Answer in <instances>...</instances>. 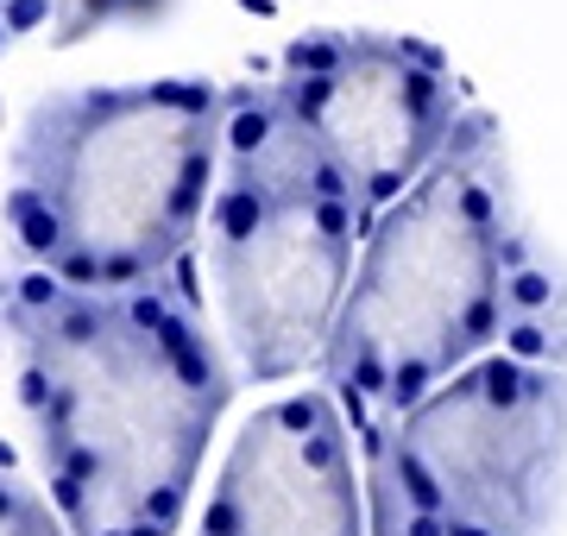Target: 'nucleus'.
<instances>
[{
    "label": "nucleus",
    "instance_id": "7",
    "mask_svg": "<svg viewBox=\"0 0 567 536\" xmlns=\"http://www.w3.org/2000/svg\"><path fill=\"white\" fill-rule=\"evenodd\" d=\"M203 536H372L365 454L328 385L246 416Z\"/></svg>",
    "mask_w": 567,
    "mask_h": 536
},
{
    "label": "nucleus",
    "instance_id": "4",
    "mask_svg": "<svg viewBox=\"0 0 567 536\" xmlns=\"http://www.w3.org/2000/svg\"><path fill=\"white\" fill-rule=\"evenodd\" d=\"M360 234L353 203L290 126L265 70L227 89V145L203 227V266L240 379L278 385L322 367L353 290Z\"/></svg>",
    "mask_w": 567,
    "mask_h": 536
},
{
    "label": "nucleus",
    "instance_id": "2",
    "mask_svg": "<svg viewBox=\"0 0 567 536\" xmlns=\"http://www.w3.org/2000/svg\"><path fill=\"white\" fill-rule=\"evenodd\" d=\"M498 348L561 367L567 285L529 247L505 126L473 107L442 158L360 234L353 290L316 372L365 442Z\"/></svg>",
    "mask_w": 567,
    "mask_h": 536
},
{
    "label": "nucleus",
    "instance_id": "1",
    "mask_svg": "<svg viewBox=\"0 0 567 536\" xmlns=\"http://www.w3.org/2000/svg\"><path fill=\"white\" fill-rule=\"evenodd\" d=\"M0 329L70 536H177L240 385L208 329L196 259L133 290H70L20 266L0 285Z\"/></svg>",
    "mask_w": 567,
    "mask_h": 536
},
{
    "label": "nucleus",
    "instance_id": "3",
    "mask_svg": "<svg viewBox=\"0 0 567 536\" xmlns=\"http://www.w3.org/2000/svg\"><path fill=\"white\" fill-rule=\"evenodd\" d=\"M221 145L227 89L196 76L44 95L7 158V240L70 290L152 285L203 252Z\"/></svg>",
    "mask_w": 567,
    "mask_h": 536
},
{
    "label": "nucleus",
    "instance_id": "10",
    "mask_svg": "<svg viewBox=\"0 0 567 536\" xmlns=\"http://www.w3.org/2000/svg\"><path fill=\"white\" fill-rule=\"evenodd\" d=\"M89 7H102L107 13V7H158V0H89Z\"/></svg>",
    "mask_w": 567,
    "mask_h": 536
},
{
    "label": "nucleus",
    "instance_id": "8",
    "mask_svg": "<svg viewBox=\"0 0 567 536\" xmlns=\"http://www.w3.org/2000/svg\"><path fill=\"white\" fill-rule=\"evenodd\" d=\"M365 505H372V536H447L442 517H429V512L410 505L404 486L391 480V467L379 454H365Z\"/></svg>",
    "mask_w": 567,
    "mask_h": 536
},
{
    "label": "nucleus",
    "instance_id": "6",
    "mask_svg": "<svg viewBox=\"0 0 567 536\" xmlns=\"http://www.w3.org/2000/svg\"><path fill=\"white\" fill-rule=\"evenodd\" d=\"M265 83L341 184L360 227L379 221L473 114L454 63L404 32H303L284 44Z\"/></svg>",
    "mask_w": 567,
    "mask_h": 536
},
{
    "label": "nucleus",
    "instance_id": "5",
    "mask_svg": "<svg viewBox=\"0 0 567 536\" xmlns=\"http://www.w3.org/2000/svg\"><path fill=\"white\" fill-rule=\"evenodd\" d=\"M360 449L379 454L410 505L442 517L447 536H543L561 498L567 372L498 348Z\"/></svg>",
    "mask_w": 567,
    "mask_h": 536
},
{
    "label": "nucleus",
    "instance_id": "9",
    "mask_svg": "<svg viewBox=\"0 0 567 536\" xmlns=\"http://www.w3.org/2000/svg\"><path fill=\"white\" fill-rule=\"evenodd\" d=\"M0 536H70L58 505H44V498L13 474V461H0Z\"/></svg>",
    "mask_w": 567,
    "mask_h": 536
}]
</instances>
